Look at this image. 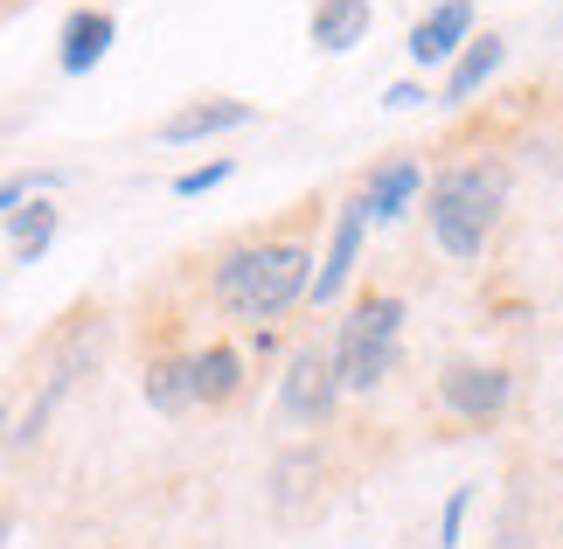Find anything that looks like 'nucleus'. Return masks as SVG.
<instances>
[{
    "label": "nucleus",
    "mask_w": 563,
    "mask_h": 549,
    "mask_svg": "<svg viewBox=\"0 0 563 549\" xmlns=\"http://www.w3.org/2000/svg\"><path fill=\"white\" fill-rule=\"evenodd\" d=\"M418 188H424L418 161H383L369 174V188H362V209H369V223H397V216L418 202Z\"/></svg>",
    "instance_id": "ddd939ff"
},
{
    "label": "nucleus",
    "mask_w": 563,
    "mask_h": 549,
    "mask_svg": "<svg viewBox=\"0 0 563 549\" xmlns=\"http://www.w3.org/2000/svg\"><path fill=\"white\" fill-rule=\"evenodd\" d=\"M466 508H473V487H460L445 501V515H439V549H460V529H466Z\"/></svg>",
    "instance_id": "a211bd4d"
},
{
    "label": "nucleus",
    "mask_w": 563,
    "mask_h": 549,
    "mask_svg": "<svg viewBox=\"0 0 563 549\" xmlns=\"http://www.w3.org/2000/svg\"><path fill=\"white\" fill-rule=\"evenodd\" d=\"M320 480H328V466H320L313 446L278 452V466H272V515L278 521H307L320 508Z\"/></svg>",
    "instance_id": "6e6552de"
},
{
    "label": "nucleus",
    "mask_w": 563,
    "mask_h": 549,
    "mask_svg": "<svg viewBox=\"0 0 563 549\" xmlns=\"http://www.w3.org/2000/svg\"><path fill=\"white\" fill-rule=\"evenodd\" d=\"M501 209H508V161H494V153L452 161L439 182L424 188V223L439 237V251L460 257V265H473V257L494 244Z\"/></svg>",
    "instance_id": "f257e3e1"
},
{
    "label": "nucleus",
    "mask_w": 563,
    "mask_h": 549,
    "mask_svg": "<svg viewBox=\"0 0 563 549\" xmlns=\"http://www.w3.org/2000/svg\"><path fill=\"white\" fill-rule=\"evenodd\" d=\"M0 446H8V404H0Z\"/></svg>",
    "instance_id": "412c9836"
},
{
    "label": "nucleus",
    "mask_w": 563,
    "mask_h": 549,
    "mask_svg": "<svg viewBox=\"0 0 563 549\" xmlns=\"http://www.w3.org/2000/svg\"><path fill=\"white\" fill-rule=\"evenodd\" d=\"M29 188H35V182H21V174H14V182H0V216H8V209H21V202H29Z\"/></svg>",
    "instance_id": "aec40b11"
},
{
    "label": "nucleus",
    "mask_w": 563,
    "mask_h": 549,
    "mask_svg": "<svg viewBox=\"0 0 563 549\" xmlns=\"http://www.w3.org/2000/svg\"><path fill=\"white\" fill-rule=\"evenodd\" d=\"M466 35H473V0H439L418 29H410V63H445V56H460L466 50Z\"/></svg>",
    "instance_id": "1a4fd4ad"
},
{
    "label": "nucleus",
    "mask_w": 563,
    "mask_h": 549,
    "mask_svg": "<svg viewBox=\"0 0 563 549\" xmlns=\"http://www.w3.org/2000/svg\"><path fill=\"white\" fill-rule=\"evenodd\" d=\"M223 182H230V161H209V167L175 174V195H209V188H223Z\"/></svg>",
    "instance_id": "f3484780"
},
{
    "label": "nucleus",
    "mask_w": 563,
    "mask_h": 549,
    "mask_svg": "<svg viewBox=\"0 0 563 549\" xmlns=\"http://www.w3.org/2000/svg\"><path fill=\"white\" fill-rule=\"evenodd\" d=\"M439 397L460 425H494L515 404V376L501 362H445L439 369Z\"/></svg>",
    "instance_id": "39448f33"
},
{
    "label": "nucleus",
    "mask_w": 563,
    "mask_h": 549,
    "mask_svg": "<svg viewBox=\"0 0 563 549\" xmlns=\"http://www.w3.org/2000/svg\"><path fill=\"white\" fill-rule=\"evenodd\" d=\"M383 105H389V112H410V105H424V91H418V84H389Z\"/></svg>",
    "instance_id": "6ab92c4d"
},
{
    "label": "nucleus",
    "mask_w": 563,
    "mask_h": 549,
    "mask_svg": "<svg viewBox=\"0 0 563 549\" xmlns=\"http://www.w3.org/2000/svg\"><path fill=\"white\" fill-rule=\"evenodd\" d=\"M369 21H376V8H369V0H313V21H307V35H313V50H328V56H349L355 42H369Z\"/></svg>",
    "instance_id": "9d476101"
},
{
    "label": "nucleus",
    "mask_w": 563,
    "mask_h": 549,
    "mask_svg": "<svg viewBox=\"0 0 563 549\" xmlns=\"http://www.w3.org/2000/svg\"><path fill=\"white\" fill-rule=\"evenodd\" d=\"M8 244H14V265H35V257L56 244V202L29 195L21 209H8Z\"/></svg>",
    "instance_id": "2eb2a0df"
},
{
    "label": "nucleus",
    "mask_w": 563,
    "mask_h": 549,
    "mask_svg": "<svg viewBox=\"0 0 563 549\" xmlns=\"http://www.w3.org/2000/svg\"><path fill=\"white\" fill-rule=\"evenodd\" d=\"M307 278H313V251L299 237H272V244H236L223 265H216V306L244 327H265L278 320L286 306L307 299Z\"/></svg>",
    "instance_id": "f03ea898"
},
{
    "label": "nucleus",
    "mask_w": 563,
    "mask_h": 549,
    "mask_svg": "<svg viewBox=\"0 0 563 549\" xmlns=\"http://www.w3.org/2000/svg\"><path fill=\"white\" fill-rule=\"evenodd\" d=\"M334 383L341 389H383L389 383V369H397L404 355V299L397 293H369V299H355V314L341 320V334H334Z\"/></svg>",
    "instance_id": "7ed1b4c3"
},
{
    "label": "nucleus",
    "mask_w": 563,
    "mask_h": 549,
    "mask_svg": "<svg viewBox=\"0 0 563 549\" xmlns=\"http://www.w3.org/2000/svg\"><path fill=\"white\" fill-rule=\"evenodd\" d=\"M341 404V383H334V355L328 348H292V362H286V376H278V410H286V425L299 431H313V425H328Z\"/></svg>",
    "instance_id": "20e7f679"
},
{
    "label": "nucleus",
    "mask_w": 563,
    "mask_h": 549,
    "mask_svg": "<svg viewBox=\"0 0 563 549\" xmlns=\"http://www.w3.org/2000/svg\"><path fill=\"white\" fill-rule=\"evenodd\" d=\"M112 35H119V21L104 14V8H77L70 21H63V50H56V63H63L70 77L98 70V63H104V50H112Z\"/></svg>",
    "instance_id": "9b49d317"
},
{
    "label": "nucleus",
    "mask_w": 563,
    "mask_h": 549,
    "mask_svg": "<svg viewBox=\"0 0 563 549\" xmlns=\"http://www.w3.org/2000/svg\"><path fill=\"white\" fill-rule=\"evenodd\" d=\"M501 63H508L501 35H466V50H460V63H452V77H445V105H466L473 91H487Z\"/></svg>",
    "instance_id": "4468645a"
},
{
    "label": "nucleus",
    "mask_w": 563,
    "mask_h": 549,
    "mask_svg": "<svg viewBox=\"0 0 563 549\" xmlns=\"http://www.w3.org/2000/svg\"><path fill=\"white\" fill-rule=\"evenodd\" d=\"M146 404H154L161 417H181L195 397H188V355H167V362H154V369H146Z\"/></svg>",
    "instance_id": "dca6fc26"
},
{
    "label": "nucleus",
    "mask_w": 563,
    "mask_h": 549,
    "mask_svg": "<svg viewBox=\"0 0 563 549\" xmlns=\"http://www.w3.org/2000/svg\"><path fill=\"white\" fill-rule=\"evenodd\" d=\"M362 237H369V209H362V195H355V202H341V216H334L328 265L307 278V299H313V306H334L341 293H349V278H355V265H362Z\"/></svg>",
    "instance_id": "423d86ee"
},
{
    "label": "nucleus",
    "mask_w": 563,
    "mask_h": 549,
    "mask_svg": "<svg viewBox=\"0 0 563 549\" xmlns=\"http://www.w3.org/2000/svg\"><path fill=\"white\" fill-rule=\"evenodd\" d=\"M251 119H257L251 98H188L181 112L161 119V146H195V140L236 133V125H251Z\"/></svg>",
    "instance_id": "0eeeda50"
},
{
    "label": "nucleus",
    "mask_w": 563,
    "mask_h": 549,
    "mask_svg": "<svg viewBox=\"0 0 563 549\" xmlns=\"http://www.w3.org/2000/svg\"><path fill=\"white\" fill-rule=\"evenodd\" d=\"M244 389V355L230 341H209L202 355H188V397L195 404H230Z\"/></svg>",
    "instance_id": "f8f14e48"
}]
</instances>
